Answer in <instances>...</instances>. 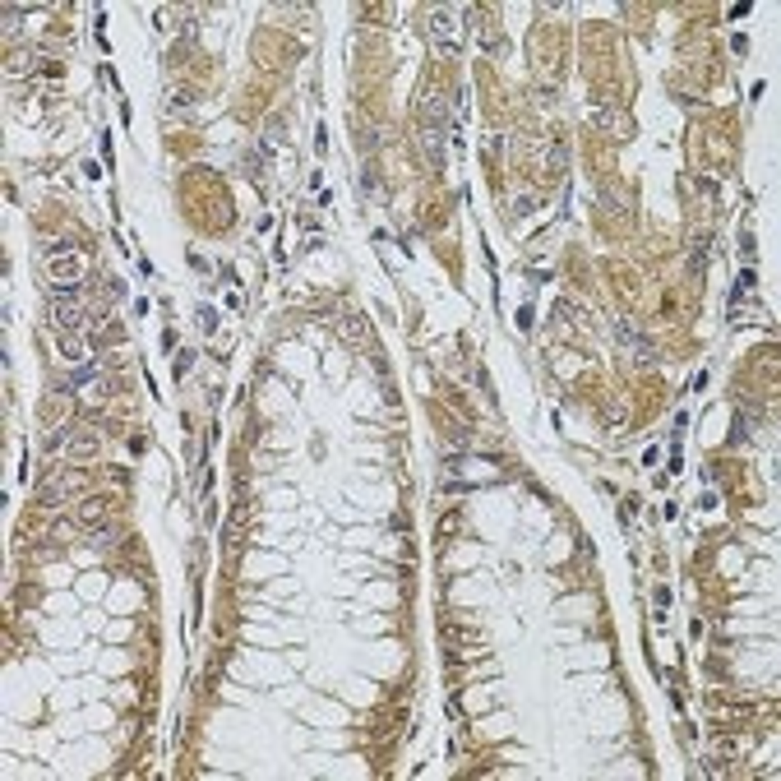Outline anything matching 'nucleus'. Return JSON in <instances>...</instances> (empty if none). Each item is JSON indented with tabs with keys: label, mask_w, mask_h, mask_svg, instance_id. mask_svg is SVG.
Returning a JSON list of instances; mask_svg holds the SVG:
<instances>
[{
	"label": "nucleus",
	"mask_w": 781,
	"mask_h": 781,
	"mask_svg": "<svg viewBox=\"0 0 781 781\" xmlns=\"http://www.w3.org/2000/svg\"><path fill=\"white\" fill-rule=\"evenodd\" d=\"M430 33L444 42V56H458V46L448 42V33H453V9H430Z\"/></svg>",
	"instance_id": "nucleus-1"
},
{
	"label": "nucleus",
	"mask_w": 781,
	"mask_h": 781,
	"mask_svg": "<svg viewBox=\"0 0 781 781\" xmlns=\"http://www.w3.org/2000/svg\"><path fill=\"white\" fill-rule=\"evenodd\" d=\"M84 319H79V306L74 301H65V306H56V328H65V333H74Z\"/></svg>",
	"instance_id": "nucleus-2"
},
{
	"label": "nucleus",
	"mask_w": 781,
	"mask_h": 781,
	"mask_svg": "<svg viewBox=\"0 0 781 781\" xmlns=\"http://www.w3.org/2000/svg\"><path fill=\"white\" fill-rule=\"evenodd\" d=\"M199 324H203V333H213V328H218V315H213V310H203Z\"/></svg>",
	"instance_id": "nucleus-3"
}]
</instances>
